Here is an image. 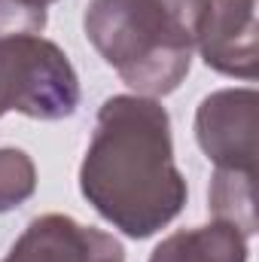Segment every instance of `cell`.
<instances>
[{"label":"cell","mask_w":259,"mask_h":262,"mask_svg":"<svg viewBox=\"0 0 259 262\" xmlns=\"http://www.w3.org/2000/svg\"><path fill=\"white\" fill-rule=\"evenodd\" d=\"M195 134L217 168L256 171L259 159V95L253 89H223L201 101Z\"/></svg>","instance_id":"277c9868"},{"label":"cell","mask_w":259,"mask_h":262,"mask_svg":"<svg viewBox=\"0 0 259 262\" xmlns=\"http://www.w3.org/2000/svg\"><path fill=\"white\" fill-rule=\"evenodd\" d=\"M210 0H89L82 28L137 95L174 92L192 64Z\"/></svg>","instance_id":"7a4b0ae2"},{"label":"cell","mask_w":259,"mask_h":262,"mask_svg":"<svg viewBox=\"0 0 259 262\" xmlns=\"http://www.w3.org/2000/svg\"><path fill=\"white\" fill-rule=\"evenodd\" d=\"M79 189L131 238H149L168 226L186 204L168 110L143 95L107 98L79 168Z\"/></svg>","instance_id":"6da1fadb"},{"label":"cell","mask_w":259,"mask_h":262,"mask_svg":"<svg viewBox=\"0 0 259 262\" xmlns=\"http://www.w3.org/2000/svg\"><path fill=\"white\" fill-rule=\"evenodd\" d=\"M46 3L43 0H0V40L43 34Z\"/></svg>","instance_id":"30bf717a"},{"label":"cell","mask_w":259,"mask_h":262,"mask_svg":"<svg viewBox=\"0 0 259 262\" xmlns=\"http://www.w3.org/2000/svg\"><path fill=\"white\" fill-rule=\"evenodd\" d=\"M149 262H247V238L235 226L213 220L210 226L168 235Z\"/></svg>","instance_id":"52a82bcc"},{"label":"cell","mask_w":259,"mask_h":262,"mask_svg":"<svg viewBox=\"0 0 259 262\" xmlns=\"http://www.w3.org/2000/svg\"><path fill=\"white\" fill-rule=\"evenodd\" d=\"M79 104V79L67 55L40 34L0 40V110L31 119H64Z\"/></svg>","instance_id":"3957f363"},{"label":"cell","mask_w":259,"mask_h":262,"mask_svg":"<svg viewBox=\"0 0 259 262\" xmlns=\"http://www.w3.org/2000/svg\"><path fill=\"white\" fill-rule=\"evenodd\" d=\"M37 189V168L25 149H0V213L25 204Z\"/></svg>","instance_id":"9c48e42d"},{"label":"cell","mask_w":259,"mask_h":262,"mask_svg":"<svg viewBox=\"0 0 259 262\" xmlns=\"http://www.w3.org/2000/svg\"><path fill=\"white\" fill-rule=\"evenodd\" d=\"M0 116H3V110H0Z\"/></svg>","instance_id":"7c38bea8"},{"label":"cell","mask_w":259,"mask_h":262,"mask_svg":"<svg viewBox=\"0 0 259 262\" xmlns=\"http://www.w3.org/2000/svg\"><path fill=\"white\" fill-rule=\"evenodd\" d=\"M43 3H55V0H43Z\"/></svg>","instance_id":"8fae6325"},{"label":"cell","mask_w":259,"mask_h":262,"mask_svg":"<svg viewBox=\"0 0 259 262\" xmlns=\"http://www.w3.org/2000/svg\"><path fill=\"white\" fill-rule=\"evenodd\" d=\"M3 262H125L122 244L64 213L31 220Z\"/></svg>","instance_id":"5b68a950"},{"label":"cell","mask_w":259,"mask_h":262,"mask_svg":"<svg viewBox=\"0 0 259 262\" xmlns=\"http://www.w3.org/2000/svg\"><path fill=\"white\" fill-rule=\"evenodd\" d=\"M256 171L217 168L210 180V210L213 220L235 226L244 238L256 232Z\"/></svg>","instance_id":"ba28073f"},{"label":"cell","mask_w":259,"mask_h":262,"mask_svg":"<svg viewBox=\"0 0 259 262\" xmlns=\"http://www.w3.org/2000/svg\"><path fill=\"white\" fill-rule=\"evenodd\" d=\"M198 49L204 64L217 73L256 79V0H210L198 31Z\"/></svg>","instance_id":"8992f818"}]
</instances>
